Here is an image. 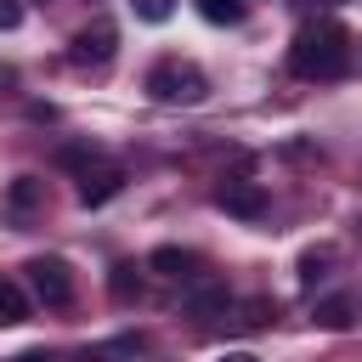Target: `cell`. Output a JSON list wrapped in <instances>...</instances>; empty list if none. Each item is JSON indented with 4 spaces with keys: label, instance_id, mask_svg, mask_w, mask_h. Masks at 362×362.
<instances>
[{
    "label": "cell",
    "instance_id": "3957f363",
    "mask_svg": "<svg viewBox=\"0 0 362 362\" xmlns=\"http://www.w3.org/2000/svg\"><path fill=\"white\" fill-rule=\"evenodd\" d=\"M23 272H28L34 300H45V305H68V300H74V272H68L62 255H34Z\"/></svg>",
    "mask_w": 362,
    "mask_h": 362
},
{
    "label": "cell",
    "instance_id": "2e32d148",
    "mask_svg": "<svg viewBox=\"0 0 362 362\" xmlns=\"http://www.w3.org/2000/svg\"><path fill=\"white\" fill-rule=\"evenodd\" d=\"M57 164H62V170H79V175H85V170L96 164V147H62V153H57Z\"/></svg>",
    "mask_w": 362,
    "mask_h": 362
},
{
    "label": "cell",
    "instance_id": "7a4b0ae2",
    "mask_svg": "<svg viewBox=\"0 0 362 362\" xmlns=\"http://www.w3.org/2000/svg\"><path fill=\"white\" fill-rule=\"evenodd\" d=\"M147 96L153 102H204L209 96V79L192 68V62H158V68H147Z\"/></svg>",
    "mask_w": 362,
    "mask_h": 362
},
{
    "label": "cell",
    "instance_id": "5b68a950",
    "mask_svg": "<svg viewBox=\"0 0 362 362\" xmlns=\"http://www.w3.org/2000/svg\"><path fill=\"white\" fill-rule=\"evenodd\" d=\"M113 51H119V28H113L107 17H96L90 28H79V34H74V51H68V57H74L79 68H85V62H90V68H102Z\"/></svg>",
    "mask_w": 362,
    "mask_h": 362
},
{
    "label": "cell",
    "instance_id": "44dd1931",
    "mask_svg": "<svg viewBox=\"0 0 362 362\" xmlns=\"http://www.w3.org/2000/svg\"><path fill=\"white\" fill-rule=\"evenodd\" d=\"M0 85H11V68H6V62H0Z\"/></svg>",
    "mask_w": 362,
    "mask_h": 362
},
{
    "label": "cell",
    "instance_id": "4fadbf2b",
    "mask_svg": "<svg viewBox=\"0 0 362 362\" xmlns=\"http://www.w3.org/2000/svg\"><path fill=\"white\" fill-rule=\"evenodd\" d=\"M249 0H198V17L204 23H243Z\"/></svg>",
    "mask_w": 362,
    "mask_h": 362
},
{
    "label": "cell",
    "instance_id": "d6986e66",
    "mask_svg": "<svg viewBox=\"0 0 362 362\" xmlns=\"http://www.w3.org/2000/svg\"><path fill=\"white\" fill-rule=\"evenodd\" d=\"M221 362H260V356H255V351H226Z\"/></svg>",
    "mask_w": 362,
    "mask_h": 362
},
{
    "label": "cell",
    "instance_id": "8fae6325",
    "mask_svg": "<svg viewBox=\"0 0 362 362\" xmlns=\"http://www.w3.org/2000/svg\"><path fill=\"white\" fill-rule=\"evenodd\" d=\"M272 317H277V305H272L266 294H255V300H243V305H238V317H232V322H238L243 334H255V328H266Z\"/></svg>",
    "mask_w": 362,
    "mask_h": 362
},
{
    "label": "cell",
    "instance_id": "e0dca14e",
    "mask_svg": "<svg viewBox=\"0 0 362 362\" xmlns=\"http://www.w3.org/2000/svg\"><path fill=\"white\" fill-rule=\"evenodd\" d=\"M130 6H136V17H141V23H164V17L175 11V0H130Z\"/></svg>",
    "mask_w": 362,
    "mask_h": 362
},
{
    "label": "cell",
    "instance_id": "ba28073f",
    "mask_svg": "<svg viewBox=\"0 0 362 362\" xmlns=\"http://www.w3.org/2000/svg\"><path fill=\"white\" fill-rule=\"evenodd\" d=\"M40 204H45V181H40V175H17V181L6 187V204H0V209H6V221H28Z\"/></svg>",
    "mask_w": 362,
    "mask_h": 362
},
{
    "label": "cell",
    "instance_id": "30bf717a",
    "mask_svg": "<svg viewBox=\"0 0 362 362\" xmlns=\"http://www.w3.org/2000/svg\"><path fill=\"white\" fill-rule=\"evenodd\" d=\"M187 311L204 317V322H209V317H226V311H232L226 283H192V288H187Z\"/></svg>",
    "mask_w": 362,
    "mask_h": 362
},
{
    "label": "cell",
    "instance_id": "7c38bea8",
    "mask_svg": "<svg viewBox=\"0 0 362 362\" xmlns=\"http://www.w3.org/2000/svg\"><path fill=\"white\" fill-rule=\"evenodd\" d=\"M23 317H28V294L11 277H0V322H23Z\"/></svg>",
    "mask_w": 362,
    "mask_h": 362
},
{
    "label": "cell",
    "instance_id": "6da1fadb",
    "mask_svg": "<svg viewBox=\"0 0 362 362\" xmlns=\"http://www.w3.org/2000/svg\"><path fill=\"white\" fill-rule=\"evenodd\" d=\"M345 68H351V34H345L339 17H317V23H305L294 34L288 74H300V79H339Z\"/></svg>",
    "mask_w": 362,
    "mask_h": 362
},
{
    "label": "cell",
    "instance_id": "ffe728a7",
    "mask_svg": "<svg viewBox=\"0 0 362 362\" xmlns=\"http://www.w3.org/2000/svg\"><path fill=\"white\" fill-rule=\"evenodd\" d=\"M17 362H57V356H45V351H23Z\"/></svg>",
    "mask_w": 362,
    "mask_h": 362
},
{
    "label": "cell",
    "instance_id": "52a82bcc",
    "mask_svg": "<svg viewBox=\"0 0 362 362\" xmlns=\"http://www.w3.org/2000/svg\"><path fill=\"white\" fill-rule=\"evenodd\" d=\"M147 272L175 277V283H198V255H192V249H175V243H158V249L147 255Z\"/></svg>",
    "mask_w": 362,
    "mask_h": 362
},
{
    "label": "cell",
    "instance_id": "9a60e30c",
    "mask_svg": "<svg viewBox=\"0 0 362 362\" xmlns=\"http://www.w3.org/2000/svg\"><path fill=\"white\" fill-rule=\"evenodd\" d=\"M328 260H334V249H328V243H322V249H305V255H300V283L311 288V283L328 272Z\"/></svg>",
    "mask_w": 362,
    "mask_h": 362
},
{
    "label": "cell",
    "instance_id": "5bb4252c",
    "mask_svg": "<svg viewBox=\"0 0 362 362\" xmlns=\"http://www.w3.org/2000/svg\"><path fill=\"white\" fill-rule=\"evenodd\" d=\"M107 288H113V300H119V305H130V300H141V277H136V266H113V277H107Z\"/></svg>",
    "mask_w": 362,
    "mask_h": 362
},
{
    "label": "cell",
    "instance_id": "277c9868",
    "mask_svg": "<svg viewBox=\"0 0 362 362\" xmlns=\"http://www.w3.org/2000/svg\"><path fill=\"white\" fill-rule=\"evenodd\" d=\"M215 204H221L226 215H238V221H260V215L272 209V192H266L260 181L232 175V181H221V187H215Z\"/></svg>",
    "mask_w": 362,
    "mask_h": 362
},
{
    "label": "cell",
    "instance_id": "9c48e42d",
    "mask_svg": "<svg viewBox=\"0 0 362 362\" xmlns=\"http://www.w3.org/2000/svg\"><path fill=\"white\" fill-rule=\"evenodd\" d=\"M356 311H362V305H356V294H322V300L311 305V322H317V328H328V334H339V328H351V322H356Z\"/></svg>",
    "mask_w": 362,
    "mask_h": 362
},
{
    "label": "cell",
    "instance_id": "8992f818",
    "mask_svg": "<svg viewBox=\"0 0 362 362\" xmlns=\"http://www.w3.org/2000/svg\"><path fill=\"white\" fill-rule=\"evenodd\" d=\"M124 192V170L119 164H90L85 175H79V204L85 209H96V204H107V198H119Z\"/></svg>",
    "mask_w": 362,
    "mask_h": 362
},
{
    "label": "cell",
    "instance_id": "ac0fdd59",
    "mask_svg": "<svg viewBox=\"0 0 362 362\" xmlns=\"http://www.w3.org/2000/svg\"><path fill=\"white\" fill-rule=\"evenodd\" d=\"M23 23V6L17 0H0V28H17Z\"/></svg>",
    "mask_w": 362,
    "mask_h": 362
}]
</instances>
